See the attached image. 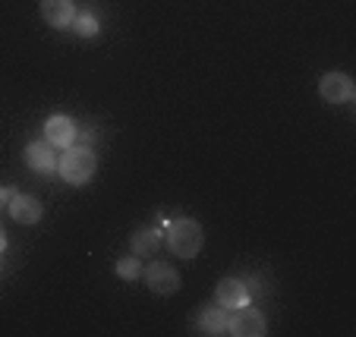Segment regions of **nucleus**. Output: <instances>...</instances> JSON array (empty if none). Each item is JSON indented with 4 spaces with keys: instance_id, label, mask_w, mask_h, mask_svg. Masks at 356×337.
<instances>
[{
    "instance_id": "20e7f679",
    "label": "nucleus",
    "mask_w": 356,
    "mask_h": 337,
    "mask_svg": "<svg viewBox=\"0 0 356 337\" xmlns=\"http://www.w3.org/2000/svg\"><path fill=\"white\" fill-rule=\"evenodd\" d=\"M230 334L236 337H262L268 334V322L256 306H240V309L230 312Z\"/></svg>"
},
{
    "instance_id": "0eeeda50",
    "label": "nucleus",
    "mask_w": 356,
    "mask_h": 337,
    "mask_svg": "<svg viewBox=\"0 0 356 337\" xmlns=\"http://www.w3.org/2000/svg\"><path fill=\"white\" fill-rule=\"evenodd\" d=\"M41 19L51 28H70L76 19L73 0H41Z\"/></svg>"
},
{
    "instance_id": "39448f33",
    "label": "nucleus",
    "mask_w": 356,
    "mask_h": 337,
    "mask_svg": "<svg viewBox=\"0 0 356 337\" xmlns=\"http://www.w3.org/2000/svg\"><path fill=\"white\" fill-rule=\"evenodd\" d=\"M318 94L328 104H347V101H353L356 85L347 73H325L322 82H318Z\"/></svg>"
},
{
    "instance_id": "dca6fc26",
    "label": "nucleus",
    "mask_w": 356,
    "mask_h": 337,
    "mask_svg": "<svg viewBox=\"0 0 356 337\" xmlns=\"http://www.w3.org/2000/svg\"><path fill=\"white\" fill-rule=\"evenodd\" d=\"M3 249H7V230L0 227V252H3Z\"/></svg>"
},
{
    "instance_id": "f257e3e1",
    "label": "nucleus",
    "mask_w": 356,
    "mask_h": 337,
    "mask_svg": "<svg viewBox=\"0 0 356 337\" xmlns=\"http://www.w3.org/2000/svg\"><path fill=\"white\" fill-rule=\"evenodd\" d=\"M95 170H98V158L88 145H70L60 158H57V174L70 186H86L92 183Z\"/></svg>"
},
{
    "instance_id": "423d86ee",
    "label": "nucleus",
    "mask_w": 356,
    "mask_h": 337,
    "mask_svg": "<svg viewBox=\"0 0 356 337\" xmlns=\"http://www.w3.org/2000/svg\"><path fill=\"white\" fill-rule=\"evenodd\" d=\"M76 133H79V126H76V120L67 114H54L44 120V139L51 142L54 149H70L76 142Z\"/></svg>"
},
{
    "instance_id": "4468645a",
    "label": "nucleus",
    "mask_w": 356,
    "mask_h": 337,
    "mask_svg": "<svg viewBox=\"0 0 356 337\" xmlns=\"http://www.w3.org/2000/svg\"><path fill=\"white\" fill-rule=\"evenodd\" d=\"M117 277H120V281H139V277H142V262H139V256L120 258V262H117Z\"/></svg>"
},
{
    "instance_id": "f8f14e48",
    "label": "nucleus",
    "mask_w": 356,
    "mask_h": 337,
    "mask_svg": "<svg viewBox=\"0 0 356 337\" xmlns=\"http://www.w3.org/2000/svg\"><path fill=\"white\" fill-rule=\"evenodd\" d=\"M161 243H164V233L158 227H139L133 233V240H129V246H133V252L136 256H155L158 249H161Z\"/></svg>"
},
{
    "instance_id": "f03ea898",
    "label": "nucleus",
    "mask_w": 356,
    "mask_h": 337,
    "mask_svg": "<svg viewBox=\"0 0 356 337\" xmlns=\"http://www.w3.org/2000/svg\"><path fill=\"white\" fill-rule=\"evenodd\" d=\"M164 243L174 252L177 258H195L205 243V230H202L199 221L193 217H180V221L168 224V233H164Z\"/></svg>"
},
{
    "instance_id": "ddd939ff",
    "label": "nucleus",
    "mask_w": 356,
    "mask_h": 337,
    "mask_svg": "<svg viewBox=\"0 0 356 337\" xmlns=\"http://www.w3.org/2000/svg\"><path fill=\"white\" fill-rule=\"evenodd\" d=\"M70 28H76V35H79V38H95V35L101 32L98 16H95V13H76V19H73V26H70Z\"/></svg>"
},
{
    "instance_id": "2eb2a0df",
    "label": "nucleus",
    "mask_w": 356,
    "mask_h": 337,
    "mask_svg": "<svg viewBox=\"0 0 356 337\" xmlns=\"http://www.w3.org/2000/svg\"><path fill=\"white\" fill-rule=\"evenodd\" d=\"M13 196H16V189H10V186H0V211L7 208V205H10V199H13Z\"/></svg>"
},
{
    "instance_id": "1a4fd4ad",
    "label": "nucleus",
    "mask_w": 356,
    "mask_h": 337,
    "mask_svg": "<svg viewBox=\"0 0 356 337\" xmlns=\"http://www.w3.org/2000/svg\"><path fill=\"white\" fill-rule=\"evenodd\" d=\"M26 164L35 170V174L47 176V174H54L57 170V155H54V145L51 142H32L26 149Z\"/></svg>"
},
{
    "instance_id": "9b49d317",
    "label": "nucleus",
    "mask_w": 356,
    "mask_h": 337,
    "mask_svg": "<svg viewBox=\"0 0 356 337\" xmlns=\"http://www.w3.org/2000/svg\"><path fill=\"white\" fill-rule=\"evenodd\" d=\"M199 331L205 334H230V309L224 306H209L199 312Z\"/></svg>"
},
{
    "instance_id": "7ed1b4c3",
    "label": "nucleus",
    "mask_w": 356,
    "mask_h": 337,
    "mask_svg": "<svg viewBox=\"0 0 356 337\" xmlns=\"http://www.w3.org/2000/svg\"><path fill=\"white\" fill-rule=\"evenodd\" d=\"M142 281L155 297H174L180 290V271L168 262H152L142 268Z\"/></svg>"
},
{
    "instance_id": "9d476101",
    "label": "nucleus",
    "mask_w": 356,
    "mask_h": 337,
    "mask_svg": "<svg viewBox=\"0 0 356 337\" xmlns=\"http://www.w3.org/2000/svg\"><path fill=\"white\" fill-rule=\"evenodd\" d=\"M10 215H13L16 224H38L41 215H44V208H41V202L35 196H22V192H16L13 199H10Z\"/></svg>"
},
{
    "instance_id": "6e6552de",
    "label": "nucleus",
    "mask_w": 356,
    "mask_h": 337,
    "mask_svg": "<svg viewBox=\"0 0 356 337\" xmlns=\"http://www.w3.org/2000/svg\"><path fill=\"white\" fill-rule=\"evenodd\" d=\"M215 299H218V306L234 312V309H240V306L249 303V290L240 277H224V281L215 287Z\"/></svg>"
}]
</instances>
